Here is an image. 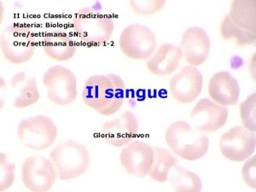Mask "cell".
Wrapping results in <instances>:
<instances>
[{"label":"cell","instance_id":"6da1fadb","mask_svg":"<svg viewBox=\"0 0 256 192\" xmlns=\"http://www.w3.org/2000/svg\"><path fill=\"white\" fill-rule=\"evenodd\" d=\"M126 88L117 74L94 76L86 82L82 98L86 105L102 116L116 113L125 102Z\"/></svg>","mask_w":256,"mask_h":192},{"label":"cell","instance_id":"7a4b0ae2","mask_svg":"<svg viewBox=\"0 0 256 192\" xmlns=\"http://www.w3.org/2000/svg\"><path fill=\"white\" fill-rule=\"evenodd\" d=\"M166 144L174 154L184 160H200L210 148V138L184 120H177L166 128Z\"/></svg>","mask_w":256,"mask_h":192},{"label":"cell","instance_id":"3957f363","mask_svg":"<svg viewBox=\"0 0 256 192\" xmlns=\"http://www.w3.org/2000/svg\"><path fill=\"white\" fill-rule=\"evenodd\" d=\"M76 36L84 44L96 46L110 40L114 30L113 19L96 6H88L76 12L73 19Z\"/></svg>","mask_w":256,"mask_h":192},{"label":"cell","instance_id":"277c9868","mask_svg":"<svg viewBox=\"0 0 256 192\" xmlns=\"http://www.w3.org/2000/svg\"><path fill=\"white\" fill-rule=\"evenodd\" d=\"M52 160L61 180H71L80 177L90 165L88 148L74 140H67L58 144L50 152Z\"/></svg>","mask_w":256,"mask_h":192},{"label":"cell","instance_id":"5b68a950","mask_svg":"<svg viewBox=\"0 0 256 192\" xmlns=\"http://www.w3.org/2000/svg\"><path fill=\"white\" fill-rule=\"evenodd\" d=\"M0 46L7 61L12 64H22L34 55L37 46L36 36L30 26L12 24L1 32Z\"/></svg>","mask_w":256,"mask_h":192},{"label":"cell","instance_id":"8992f818","mask_svg":"<svg viewBox=\"0 0 256 192\" xmlns=\"http://www.w3.org/2000/svg\"><path fill=\"white\" fill-rule=\"evenodd\" d=\"M58 135L55 122L46 116H35L24 119L18 126V138L20 143L35 152L50 148Z\"/></svg>","mask_w":256,"mask_h":192},{"label":"cell","instance_id":"52a82bcc","mask_svg":"<svg viewBox=\"0 0 256 192\" xmlns=\"http://www.w3.org/2000/svg\"><path fill=\"white\" fill-rule=\"evenodd\" d=\"M43 84L47 88L50 102L58 106H67L77 98V80L68 68L56 65L47 70L43 76Z\"/></svg>","mask_w":256,"mask_h":192},{"label":"cell","instance_id":"ba28073f","mask_svg":"<svg viewBox=\"0 0 256 192\" xmlns=\"http://www.w3.org/2000/svg\"><path fill=\"white\" fill-rule=\"evenodd\" d=\"M156 37L148 26L131 24L123 30L119 38L122 52L134 60H148L156 48Z\"/></svg>","mask_w":256,"mask_h":192},{"label":"cell","instance_id":"9c48e42d","mask_svg":"<svg viewBox=\"0 0 256 192\" xmlns=\"http://www.w3.org/2000/svg\"><path fill=\"white\" fill-rule=\"evenodd\" d=\"M58 172L50 159L34 154L22 165V180L24 186L32 192H46L52 189Z\"/></svg>","mask_w":256,"mask_h":192},{"label":"cell","instance_id":"30bf717a","mask_svg":"<svg viewBox=\"0 0 256 192\" xmlns=\"http://www.w3.org/2000/svg\"><path fill=\"white\" fill-rule=\"evenodd\" d=\"M256 135L244 126H236L222 134L220 150L227 160L240 162L252 156L256 152Z\"/></svg>","mask_w":256,"mask_h":192},{"label":"cell","instance_id":"8fae6325","mask_svg":"<svg viewBox=\"0 0 256 192\" xmlns=\"http://www.w3.org/2000/svg\"><path fill=\"white\" fill-rule=\"evenodd\" d=\"M204 77L196 67L187 65L172 76L169 82V92L176 102L189 104L200 96Z\"/></svg>","mask_w":256,"mask_h":192},{"label":"cell","instance_id":"7c38bea8","mask_svg":"<svg viewBox=\"0 0 256 192\" xmlns=\"http://www.w3.org/2000/svg\"><path fill=\"white\" fill-rule=\"evenodd\" d=\"M229 116L227 107L212 100L202 98L192 108L190 120L193 128L201 132H214L223 128Z\"/></svg>","mask_w":256,"mask_h":192},{"label":"cell","instance_id":"4fadbf2b","mask_svg":"<svg viewBox=\"0 0 256 192\" xmlns=\"http://www.w3.org/2000/svg\"><path fill=\"white\" fill-rule=\"evenodd\" d=\"M154 160L152 146L142 141H131L124 146L120 154L122 166L134 177L144 178L148 175Z\"/></svg>","mask_w":256,"mask_h":192},{"label":"cell","instance_id":"5bb4252c","mask_svg":"<svg viewBox=\"0 0 256 192\" xmlns=\"http://www.w3.org/2000/svg\"><path fill=\"white\" fill-rule=\"evenodd\" d=\"M186 62L194 67L207 60L211 50L210 38L206 31L199 26H190L181 36L180 44Z\"/></svg>","mask_w":256,"mask_h":192},{"label":"cell","instance_id":"9a60e30c","mask_svg":"<svg viewBox=\"0 0 256 192\" xmlns=\"http://www.w3.org/2000/svg\"><path fill=\"white\" fill-rule=\"evenodd\" d=\"M140 123L136 114L125 111L116 119L104 123L102 138L106 143L114 147H123L130 143L138 132Z\"/></svg>","mask_w":256,"mask_h":192},{"label":"cell","instance_id":"2e32d148","mask_svg":"<svg viewBox=\"0 0 256 192\" xmlns=\"http://www.w3.org/2000/svg\"><path fill=\"white\" fill-rule=\"evenodd\" d=\"M210 98L218 104L228 107L238 104L240 88L238 80L227 71H220L211 77L208 84Z\"/></svg>","mask_w":256,"mask_h":192},{"label":"cell","instance_id":"e0dca14e","mask_svg":"<svg viewBox=\"0 0 256 192\" xmlns=\"http://www.w3.org/2000/svg\"><path fill=\"white\" fill-rule=\"evenodd\" d=\"M183 55L180 46L172 44H162L154 50L147 60V68L154 76H171L180 67Z\"/></svg>","mask_w":256,"mask_h":192},{"label":"cell","instance_id":"ac0fdd59","mask_svg":"<svg viewBox=\"0 0 256 192\" xmlns=\"http://www.w3.org/2000/svg\"><path fill=\"white\" fill-rule=\"evenodd\" d=\"M44 52L56 62H65L76 53V42L67 32L55 30L44 35L42 41Z\"/></svg>","mask_w":256,"mask_h":192},{"label":"cell","instance_id":"d6986e66","mask_svg":"<svg viewBox=\"0 0 256 192\" xmlns=\"http://www.w3.org/2000/svg\"><path fill=\"white\" fill-rule=\"evenodd\" d=\"M152 148L154 150V160L148 175L152 180L165 183L168 181L169 175L178 163L177 156L159 146H152Z\"/></svg>","mask_w":256,"mask_h":192},{"label":"cell","instance_id":"ffe728a7","mask_svg":"<svg viewBox=\"0 0 256 192\" xmlns=\"http://www.w3.org/2000/svg\"><path fill=\"white\" fill-rule=\"evenodd\" d=\"M230 20L242 30L256 31V0H234L230 4Z\"/></svg>","mask_w":256,"mask_h":192},{"label":"cell","instance_id":"44dd1931","mask_svg":"<svg viewBox=\"0 0 256 192\" xmlns=\"http://www.w3.org/2000/svg\"><path fill=\"white\" fill-rule=\"evenodd\" d=\"M168 181L176 192H200L202 188V182L196 174L178 165L169 175Z\"/></svg>","mask_w":256,"mask_h":192},{"label":"cell","instance_id":"7402d4cb","mask_svg":"<svg viewBox=\"0 0 256 192\" xmlns=\"http://www.w3.org/2000/svg\"><path fill=\"white\" fill-rule=\"evenodd\" d=\"M220 34L223 40H233L238 47L250 46L256 44V32L242 30L236 26V24H233L228 15L226 16L220 24Z\"/></svg>","mask_w":256,"mask_h":192},{"label":"cell","instance_id":"603a6c76","mask_svg":"<svg viewBox=\"0 0 256 192\" xmlns=\"http://www.w3.org/2000/svg\"><path fill=\"white\" fill-rule=\"evenodd\" d=\"M40 98V94L38 92L37 80L35 77H32L20 89L19 95L14 100L13 105L18 108H26L37 104Z\"/></svg>","mask_w":256,"mask_h":192},{"label":"cell","instance_id":"cb8c5ba5","mask_svg":"<svg viewBox=\"0 0 256 192\" xmlns=\"http://www.w3.org/2000/svg\"><path fill=\"white\" fill-rule=\"evenodd\" d=\"M242 126L251 132L256 131V94H251L239 105Z\"/></svg>","mask_w":256,"mask_h":192},{"label":"cell","instance_id":"d4e9b609","mask_svg":"<svg viewBox=\"0 0 256 192\" xmlns=\"http://www.w3.org/2000/svg\"><path fill=\"white\" fill-rule=\"evenodd\" d=\"M16 165L9 162L7 154L0 156V192H4L12 186L15 181Z\"/></svg>","mask_w":256,"mask_h":192},{"label":"cell","instance_id":"484cf974","mask_svg":"<svg viewBox=\"0 0 256 192\" xmlns=\"http://www.w3.org/2000/svg\"><path fill=\"white\" fill-rule=\"evenodd\" d=\"M132 12L137 15L148 16H153L160 12L166 4L164 0H152V1H134L132 0L129 3Z\"/></svg>","mask_w":256,"mask_h":192},{"label":"cell","instance_id":"4316f807","mask_svg":"<svg viewBox=\"0 0 256 192\" xmlns=\"http://www.w3.org/2000/svg\"><path fill=\"white\" fill-rule=\"evenodd\" d=\"M242 178L248 186L256 189V156L248 158L242 168Z\"/></svg>","mask_w":256,"mask_h":192},{"label":"cell","instance_id":"83f0119b","mask_svg":"<svg viewBox=\"0 0 256 192\" xmlns=\"http://www.w3.org/2000/svg\"><path fill=\"white\" fill-rule=\"evenodd\" d=\"M25 80H26V74L24 72H20V73H18L12 77L10 86H12V88H16L18 84L22 83Z\"/></svg>","mask_w":256,"mask_h":192}]
</instances>
